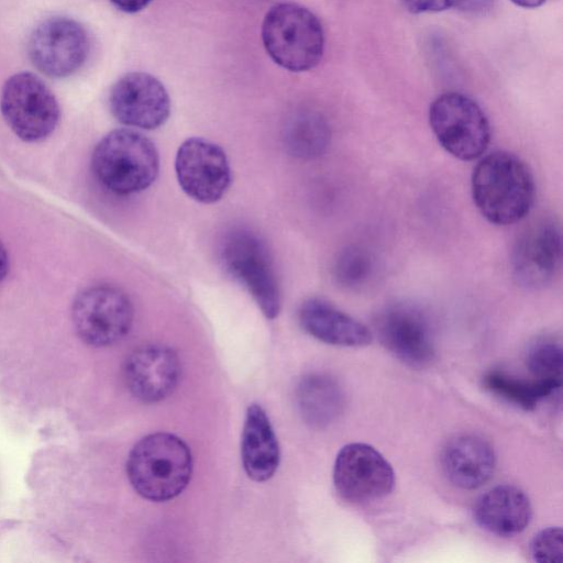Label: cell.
Masks as SVG:
<instances>
[{"instance_id":"cell-3","label":"cell","mask_w":563,"mask_h":563,"mask_svg":"<svg viewBox=\"0 0 563 563\" xmlns=\"http://www.w3.org/2000/svg\"><path fill=\"white\" fill-rule=\"evenodd\" d=\"M91 169L107 190L130 196L147 189L157 178L159 156L154 143L132 129L104 135L91 155Z\"/></svg>"},{"instance_id":"cell-14","label":"cell","mask_w":563,"mask_h":563,"mask_svg":"<svg viewBox=\"0 0 563 563\" xmlns=\"http://www.w3.org/2000/svg\"><path fill=\"white\" fill-rule=\"evenodd\" d=\"M561 262V229L552 220H542L528 228L516 242L511 272L520 287L539 290L553 282Z\"/></svg>"},{"instance_id":"cell-22","label":"cell","mask_w":563,"mask_h":563,"mask_svg":"<svg viewBox=\"0 0 563 563\" xmlns=\"http://www.w3.org/2000/svg\"><path fill=\"white\" fill-rule=\"evenodd\" d=\"M484 385L488 390L509 402L526 410H531L541 400L558 390L562 386V380L538 379L527 382L501 372H490L485 376Z\"/></svg>"},{"instance_id":"cell-4","label":"cell","mask_w":563,"mask_h":563,"mask_svg":"<svg viewBox=\"0 0 563 563\" xmlns=\"http://www.w3.org/2000/svg\"><path fill=\"white\" fill-rule=\"evenodd\" d=\"M262 40L271 58L290 71L309 70L323 55L320 21L297 3L283 2L271 8L262 24Z\"/></svg>"},{"instance_id":"cell-27","label":"cell","mask_w":563,"mask_h":563,"mask_svg":"<svg viewBox=\"0 0 563 563\" xmlns=\"http://www.w3.org/2000/svg\"><path fill=\"white\" fill-rule=\"evenodd\" d=\"M111 3L125 13H136L145 9L153 0H110Z\"/></svg>"},{"instance_id":"cell-15","label":"cell","mask_w":563,"mask_h":563,"mask_svg":"<svg viewBox=\"0 0 563 563\" xmlns=\"http://www.w3.org/2000/svg\"><path fill=\"white\" fill-rule=\"evenodd\" d=\"M123 373L134 397L144 402H157L176 388L180 364L176 352L169 346L146 344L128 356Z\"/></svg>"},{"instance_id":"cell-25","label":"cell","mask_w":563,"mask_h":563,"mask_svg":"<svg viewBox=\"0 0 563 563\" xmlns=\"http://www.w3.org/2000/svg\"><path fill=\"white\" fill-rule=\"evenodd\" d=\"M401 4L413 14L445 10L485 13L492 9L494 0H401Z\"/></svg>"},{"instance_id":"cell-24","label":"cell","mask_w":563,"mask_h":563,"mask_svg":"<svg viewBox=\"0 0 563 563\" xmlns=\"http://www.w3.org/2000/svg\"><path fill=\"white\" fill-rule=\"evenodd\" d=\"M527 365L538 379L562 380L563 353L560 343L540 340L528 351Z\"/></svg>"},{"instance_id":"cell-6","label":"cell","mask_w":563,"mask_h":563,"mask_svg":"<svg viewBox=\"0 0 563 563\" xmlns=\"http://www.w3.org/2000/svg\"><path fill=\"white\" fill-rule=\"evenodd\" d=\"M429 122L439 144L461 161L481 157L490 142V125L481 107L470 97L446 92L430 106Z\"/></svg>"},{"instance_id":"cell-7","label":"cell","mask_w":563,"mask_h":563,"mask_svg":"<svg viewBox=\"0 0 563 563\" xmlns=\"http://www.w3.org/2000/svg\"><path fill=\"white\" fill-rule=\"evenodd\" d=\"M2 117L24 142L45 140L55 130L60 110L46 84L32 73H19L3 85L0 97Z\"/></svg>"},{"instance_id":"cell-16","label":"cell","mask_w":563,"mask_h":563,"mask_svg":"<svg viewBox=\"0 0 563 563\" xmlns=\"http://www.w3.org/2000/svg\"><path fill=\"white\" fill-rule=\"evenodd\" d=\"M298 319L307 333L327 344L360 347L372 342L366 325L321 298L305 300L298 310Z\"/></svg>"},{"instance_id":"cell-2","label":"cell","mask_w":563,"mask_h":563,"mask_svg":"<svg viewBox=\"0 0 563 563\" xmlns=\"http://www.w3.org/2000/svg\"><path fill=\"white\" fill-rule=\"evenodd\" d=\"M126 473L133 488L152 501L177 497L188 485L192 456L178 437L156 432L141 439L130 452Z\"/></svg>"},{"instance_id":"cell-5","label":"cell","mask_w":563,"mask_h":563,"mask_svg":"<svg viewBox=\"0 0 563 563\" xmlns=\"http://www.w3.org/2000/svg\"><path fill=\"white\" fill-rule=\"evenodd\" d=\"M220 260L227 273L254 299L267 319L278 316L279 284L264 241L246 228H234L223 238Z\"/></svg>"},{"instance_id":"cell-28","label":"cell","mask_w":563,"mask_h":563,"mask_svg":"<svg viewBox=\"0 0 563 563\" xmlns=\"http://www.w3.org/2000/svg\"><path fill=\"white\" fill-rule=\"evenodd\" d=\"M9 272V255L7 249L0 241V283L5 278Z\"/></svg>"},{"instance_id":"cell-10","label":"cell","mask_w":563,"mask_h":563,"mask_svg":"<svg viewBox=\"0 0 563 563\" xmlns=\"http://www.w3.org/2000/svg\"><path fill=\"white\" fill-rule=\"evenodd\" d=\"M175 173L183 191L201 203L219 201L232 181L225 152L203 137H189L180 144Z\"/></svg>"},{"instance_id":"cell-21","label":"cell","mask_w":563,"mask_h":563,"mask_svg":"<svg viewBox=\"0 0 563 563\" xmlns=\"http://www.w3.org/2000/svg\"><path fill=\"white\" fill-rule=\"evenodd\" d=\"M285 144L289 153L300 158H314L329 146L331 132L325 119L311 111L295 114L285 130Z\"/></svg>"},{"instance_id":"cell-1","label":"cell","mask_w":563,"mask_h":563,"mask_svg":"<svg viewBox=\"0 0 563 563\" xmlns=\"http://www.w3.org/2000/svg\"><path fill=\"white\" fill-rule=\"evenodd\" d=\"M471 190L479 213L492 224L509 225L531 210L536 184L528 165L508 152H494L475 166Z\"/></svg>"},{"instance_id":"cell-29","label":"cell","mask_w":563,"mask_h":563,"mask_svg":"<svg viewBox=\"0 0 563 563\" xmlns=\"http://www.w3.org/2000/svg\"><path fill=\"white\" fill-rule=\"evenodd\" d=\"M511 1L519 7L532 9V8L540 7L541 4H543V2L545 0H511Z\"/></svg>"},{"instance_id":"cell-9","label":"cell","mask_w":563,"mask_h":563,"mask_svg":"<svg viewBox=\"0 0 563 563\" xmlns=\"http://www.w3.org/2000/svg\"><path fill=\"white\" fill-rule=\"evenodd\" d=\"M27 53L41 73L53 78H65L85 64L89 54L88 34L73 19L49 18L32 32Z\"/></svg>"},{"instance_id":"cell-11","label":"cell","mask_w":563,"mask_h":563,"mask_svg":"<svg viewBox=\"0 0 563 563\" xmlns=\"http://www.w3.org/2000/svg\"><path fill=\"white\" fill-rule=\"evenodd\" d=\"M375 324L383 344L400 361L423 367L433 360V328L420 306L409 301L389 303L378 313Z\"/></svg>"},{"instance_id":"cell-17","label":"cell","mask_w":563,"mask_h":563,"mask_svg":"<svg viewBox=\"0 0 563 563\" xmlns=\"http://www.w3.org/2000/svg\"><path fill=\"white\" fill-rule=\"evenodd\" d=\"M496 456L492 445L475 434L451 439L442 453V467L449 481L463 489H475L489 481Z\"/></svg>"},{"instance_id":"cell-23","label":"cell","mask_w":563,"mask_h":563,"mask_svg":"<svg viewBox=\"0 0 563 563\" xmlns=\"http://www.w3.org/2000/svg\"><path fill=\"white\" fill-rule=\"evenodd\" d=\"M377 273V260L372 251L362 245H349L338 255L333 266L336 283L349 290L368 286Z\"/></svg>"},{"instance_id":"cell-20","label":"cell","mask_w":563,"mask_h":563,"mask_svg":"<svg viewBox=\"0 0 563 563\" xmlns=\"http://www.w3.org/2000/svg\"><path fill=\"white\" fill-rule=\"evenodd\" d=\"M296 398L302 419L313 428H324L334 422L344 406L343 391L338 382L320 373L301 378Z\"/></svg>"},{"instance_id":"cell-19","label":"cell","mask_w":563,"mask_h":563,"mask_svg":"<svg viewBox=\"0 0 563 563\" xmlns=\"http://www.w3.org/2000/svg\"><path fill=\"white\" fill-rule=\"evenodd\" d=\"M241 455L245 473L255 482L269 479L279 465V445L265 410L252 404L246 410Z\"/></svg>"},{"instance_id":"cell-8","label":"cell","mask_w":563,"mask_h":563,"mask_svg":"<svg viewBox=\"0 0 563 563\" xmlns=\"http://www.w3.org/2000/svg\"><path fill=\"white\" fill-rule=\"evenodd\" d=\"M133 306L119 287L99 284L85 288L74 299L71 320L78 336L102 347L122 340L133 323Z\"/></svg>"},{"instance_id":"cell-12","label":"cell","mask_w":563,"mask_h":563,"mask_svg":"<svg viewBox=\"0 0 563 563\" xmlns=\"http://www.w3.org/2000/svg\"><path fill=\"white\" fill-rule=\"evenodd\" d=\"M394 483L391 465L373 446L350 443L338 453L333 484L341 498L355 504L374 501L387 496Z\"/></svg>"},{"instance_id":"cell-26","label":"cell","mask_w":563,"mask_h":563,"mask_svg":"<svg viewBox=\"0 0 563 563\" xmlns=\"http://www.w3.org/2000/svg\"><path fill=\"white\" fill-rule=\"evenodd\" d=\"M530 553L539 563H561L563 560L562 529L549 527L538 532L531 541Z\"/></svg>"},{"instance_id":"cell-13","label":"cell","mask_w":563,"mask_h":563,"mask_svg":"<svg viewBox=\"0 0 563 563\" xmlns=\"http://www.w3.org/2000/svg\"><path fill=\"white\" fill-rule=\"evenodd\" d=\"M109 107L122 124L154 130L162 126L170 114V99L164 85L154 76L132 71L112 86Z\"/></svg>"},{"instance_id":"cell-18","label":"cell","mask_w":563,"mask_h":563,"mask_svg":"<svg viewBox=\"0 0 563 563\" xmlns=\"http://www.w3.org/2000/svg\"><path fill=\"white\" fill-rule=\"evenodd\" d=\"M474 519L484 530L499 537H512L529 525L532 509L528 496L512 485L495 486L474 505Z\"/></svg>"}]
</instances>
